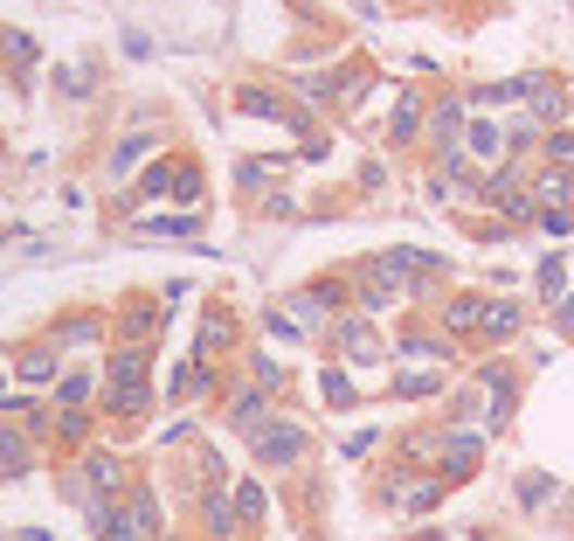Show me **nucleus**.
Returning a JSON list of instances; mask_svg holds the SVG:
<instances>
[{"mask_svg": "<svg viewBox=\"0 0 574 541\" xmlns=\"http://www.w3.org/2000/svg\"><path fill=\"white\" fill-rule=\"evenodd\" d=\"M533 98V77H512V84H477L471 90V104H520Z\"/></svg>", "mask_w": 574, "mask_h": 541, "instance_id": "nucleus-11", "label": "nucleus"}, {"mask_svg": "<svg viewBox=\"0 0 574 541\" xmlns=\"http://www.w3.org/2000/svg\"><path fill=\"white\" fill-rule=\"evenodd\" d=\"M561 327H567V333H574V298H561Z\"/></svg>", "mask_w": 574, "mask_h": 541, "instance_id": "nucleus-36", "label": "nucleus"}, {"mask_svg": "<svg viewBox=\"0 0 574 541\" xmlns=\"http://www.w3.org/2000/svg\"><path fill=\"white\" fill-rule=\"evenodd\" d=\"M250 444H257V465H298V452H304V423L277 417V423H263V438H250Z\"/></svg>", "mask_w": 574, "mask_h": 541, "instance_id": "nucleus-3", "label": "nucleus"}, {"mask_svg": "<svg viewBox=\"0 0 574 541\" xmlns=\"http://www.w3.org/2000/svg\"><path fill=\"white\" fill-rule=\"evenodd\" d=\"M415 125H423V98H401L395 125H388V133H395V146H409V139H415Z\"/></svg>", "mask_w": 574, "mask_h": 541, "instance_id": "nucleus-21", "label": "nucleus"}, {"mask_svg": "<svg viewBox=\"0 0 574 541\" xmlns=\"http://www.w3.org/2000/svg\"><path fill=\"white\" fill-rule=\"evenodd\" d=\"M561 265H567V257H547V265H540V292L553 298V306L567 298V278H561Z\"/></svg>", "mask_w": 574, "mask_h": 541, "instance_id": "nucleus-27", "label": "nucleus"}, {"mask_svg": "<svg viewBox=\"0 0 574 541\" xmlns=\"http://www.w3.org/2000/svg\"><path fill=\"white\" fill-rule=\"evenodd\" d=\"M118 487H125V472H118V458H111V452H90L84 465H76V479H70V493L84 500V507H90V500H111Z\"/></svg>", "mask_w": 574, "mask_h": 541, "instance_id": "nucleus-2", "label": "nucleus"}, {"mask_svg": "<svg viewBox=\"0 0 574 541\" xmlns=\"http://www.w3.org/2000/svg\"><path fill=\"white\" fill-rule=\"evenodd\" d=\"M104 409L111 417H146V403H152V382H146V347H118L111 354V368H104Z\"/></svg>", "mask_w": 574, "mask_h": 541, "instance_id": "nucleus-1", "label": "nucleus"}, {"mask_svg": "<svg viewBox=\"0 0 574 541\" xmlns=\"http://www.w3.org/2000/svg\"><path fill=\"white\" fill-rule=\"evenodd\" d=\"M533 111H540V119L553 125L567 111V98H561V84H547V77H533Z\"/></svg>", "mask_w": 574, "mask_h": 541, "instance_id": "nucleus-19", "label": "nucleus"}, {"mask_svg": "<svg viewBox=\"0 0 574 541\" xmlns=\"http://www.w3.org/2000/svg\"><path fill=\"white\" fill-rule=\"evenodd\" d=\"M567 195H574V181H567V167H547L540 181H533V209H567Z\"/></svg>", "mask_w": 574, "mask_h": 541, "instance_id": "nucleus-9", "label": "nucleus"}, {"mask_svg": "<svg viewBox=\"0 0 574 541\" xmlns=\"http://www.w3.org/2000/svg\"><path fill=\"white\" fill-rule=\"evenodd\" d=\"M49 376H55V354H49V347H35V354H22V382H28V389H42Z\"/></svg>", "mask_w": 574, "mask_h": 541, "instance_id": "nucleus-23", "label": "nucleus"}, {"mask_svg": "<svg viewBox=\"0 0 574 541\" xmlns=\"http://www.w3.org/2000/svg\"><path fill=\"white\" fill-rule=\"evenodd\" d=\"M0 56L14 63V77H28V63H35V42H28V35H0Z\"/></svg>", "mask_w": 574, "mask_h": 541, "instance_id": "nucleus-25", "label": "nucleus"}, {"mask_svg": "<svg viewBox=\"0 0 574 541\" xmlns=\"http://www.w3.org/2000/svg\"><path fill=\"white\" fill-rule=\"evenodd\" d=\"M520 333V306H485V341H512Z\"/></svg>", "mask_w": 574, "mask_h": 541, "instance_id": "nucleus-18", "label": "nucleus"}, {"mask_svg": "<svg viewBox=\"0 0 574 541\" xmlns=\"http://www.w3.org/2000/svg\"><path fill=\"white\" fill-rule=\"evenodd\" d=\"M477 452H485V438H477V431H450V444H444V479H450V487H457V479H471Z\"/></svg>", "mask_w": 574, "mask_h": 541, "instance_id": "nucleus-5", "label": "nucleus"}, {"mask_svg": "<svg viewBox=\"0 0 574 541\" xmlns=\"http://www.w3.org/2000/svg\"><path fill=\"white\" fill-rule=\"evenodd\" d=\"M263 396H271V389H257V382L236 389V403H228V431H250V438H257V431H263V409H271Z\"/></svg>", "mask_w": 574, "mask_h": 541, "instance_id": "nucleus-7", "label": "nucleus"}, {"mask_svg": "<svg viewBox=\"0 0 574 541\" xmlns=\"http://www.w3.org/2000/svg\"><path fill=\"white\" fill-rule=\"evenodd\" d=\"M499 153H506V133L485 125V119H471L464 125V160H499Z\"/></svg>", "mask_w": 574, "mask_h": 541, "instance_id": "nucleus-10", "label": "nucleus"}, {"mask_svg": "<svg viewBox=\"0 0 574 541\" xmlns=\"http://www.w3.org/2000/svg\"><path fill=\"white\" fill-rule=\"evenodd\" d=\"M477 382L491 389V431L512 417V403H520V368H506V361H485L477 368Z\"/></svg>", "mask_w": 574, "mask_h": 541, "instance_id": "nucleus-4", "label": "nucleus"}, {"mask_svg": "<svg viewBox=\"0 0 574 541\" xmlns=\"http://www.w3.org/2000/svg\"><path fill=\"white\" fill-rule=\"evenodd\" d=\"M55 438H70V444H84V409H63V423H55Z\"/></svg>", "mask_w": 574, "mask_h": 541, "instance_id": "nucleus-34", "label": "nucleus"}, {"mask_svg": "<svg viewBox=\"0 0 574 541\" xmlns=\"http://www.w3.org/2000/svg\"><path fill=\"white\" fill-rule=\"evenodd\" d=\"M201 514H208V528H215V541H236V514H228V500L215 487H201Z\"/></svg>", "mask_w": 574, "mask_h": 541, "instance_id": "nucleus-12", "label": "nucleus"}, {"mask_svg": "<svg viewBox=\"0 0 574 541\" xmlns=\"http://www.w3.org/2000/svg\"><path fill=\"white\" fill-rule=\"evenodd\" d=\"M395 298H401V278H395L388 265H367V271H360V306H367V312L395 306Z\"/></svg>", "mask_w": 574, "mask_h": 541, "instance_id": "nucleus-6", "label": "nucleus"}, {"mask_svg": "<svg viewBox=\"0 0 574 541\" xmlns=\"http://www.w3.org/2000/svg\"><path fill=\"white\" fill-rule=\"evenodd\" d=\"M0 472H28V438L14 423H0Z\"/></svg>", "mask_w": 574, "mask_h": 541, "instance_id": "nucleus-16", "label": "nucleus"}, {"mask_svg": "<svg viewBox=\"0 0 574 541\" xmlns=\"http://www.w3.org/2000/svg\"><path fill=\"white\" fill-rule=\"evenodd\" d=\"M444 327H450V333H485V306H477V298H450Z\"/></svg>", "mask_w": 574, "mask_h": 541, "instance_id": "nucleus-14", "label": "nucleus"}, {"mask_svg": "<svg viewBox=\"0 0 574 541\" xmlns=\"http://www.w3.org/2000/svg\"><path fill=\"white\" fill-rule=\"evenodd\" d=\"M174 188V167H146V181H139V195H166Z\"/></svg>", "mask_w": 574, "mask_h": 541, "instance_id": "nucleus-31", "label": "nucleus"}, {"mask_svg": "<svg viewBox=\"0 0 574 541\" xmlns=\"http://www.w3.org/2000/svg\"><path fill=\"white\" fill-rule=\"evenodd\" d=\"M339 347L353 354V361H374L380 341H374V327H360V320H339Z\"/></svg>", "mask_w": 574, "mask_h": 541, "instance_id": "nucleus-13", "label": "nucleus"}, {"mask_svg": "<svg viewBox=\"0 0 574 541\" xmlns=\"http://www.w3.org/2000/svg\"><path fill=\"white\" fill-rule=\"evenodd\" d=\"M118 333H125V347H139V341H152V333H160V312H152V306H132L125 320H118Z\"/></svg>", "mask_w": 574, "mask_h": 541, "instance_id": "nucleus-15", "label": "nucleus"}, {"mask_svg": "<svg viewBox=\"0 0 574 541\" xmlns=\"http://www.w3.org/2000/svg\"><path fill=\"white\" fill-rule=\"evenodd\" d=\"M22 541H49V534H22Z\"/></svg>", "mask_w": 574, "mask_h": 541, "instance_id": "nucleus-37", "label": "nucleus"}, {"mask_svg": "<svg viewBox=\"0 0 574 541\" xmlns=\"http://www.w3.org/2000/svg\"><path fill=\"white\" fill-rule=\"evenodd\" d=\"M520 507H553V479L547 472H526L520 479Z\"/></svg>", "mask_w": 574, "mask_h": 541, "instance_id": "nucleus-24", "label": "nucleus"}, {"mask_svg": "<svg viewBox=\"0 0 574 541\" xmlns=\"http://www.w3.org/2000/svg\"><path fill=\"white\" fill-rule=\"evenodd\" d=\"M395 396H436V376H401Z\"/></svg>", "mask_w": 574, "mask_h": 541, "instance_id": "nucleus-32", "label": "nucleus"}, {"mask_svg": "<svg viewBox=\"0 0 574 541\" xmlns=\"http://www.w3.org/2000/svg\"><path fill=\"white\" fill-rule=\"evenodd\" d=\"M547 160H553V167H574V125H561V133H547Z\"/></svg>", "mask_w": 574, "mask_h": 541, "instance_id": "nucleus-28", "label": "nucleus"}, {"mask_svg": "<svg viewBox=\"0 0 574 541\" xmlns=\"http://www.w3.org/2000/svg\"><path fill=\"white\" fill-rule=\"evenodd\" d=\"M132 236H201V209H180V216H146V222H132Z\"/></svg>", "mask_w": 574, "mask_h": 541, "instance_id": "nucleus-8", "label": "nucleus"}, {"mask_svg": "<svg viewBox=\"0 0 574 541\" xmlns=\"http://www.w3.org/2000/svg\"><path fill=\"white\" fill-rule=\"evenodd\" d=\"M139 153H152V139H125L118 153H111V174H132V167H139Z\"/></svg>", "mask_w": 574, "mask_h": 541, "instance_id": "nucleus-30", "label": "nucleus"}, {"mask_svg": "<svg viewBox=\"0 0 574 541\" xmlns=\"http://www.w3.org/2000/svg\"><path fill=\"white\" fill-rule=\"evenodd\" d=\"M236 507H242V520H263V514H271V493H263L257 479H242V487H236Z\"/></svg>", "mask_w": 574, "mask_h": 541, "instance_id": "nucleus-22", "label": "nucleus"}, {"mask_svg": "<svg viewBox=\"0 0 574 541\" xmlns=\"http://www.w3.org/2000/svg\"><path fill=\"white\" fill-rule=\"evenodd\" d=\"M174 195H180V201H201V174H195V167H187V174H174Z\"/></svg>", "mask_w": 574, "mask_h": 541, "instance_id": "nucleus-35", "label": "nucleus"}, {"mask_svg": "<svg viewBox=\"0 0 574 541\" xmlns=\"http://www.w3.org/2000/svg\"><path fill=\"white\" fill-rule=\"evenodd\" d=\"M228 341H236V327H228V320H208V327H201V341H195V361H208V354H222Z\"/></svg>", "mask_w": 574, "mask_h": 541, "instance_id": "nucleus-20", "label": "nucleus"}, {"mask_svg": "<svg viewBox=\"0 0 574 541\" xmlns=\"http://www.w3.org/2000/svg\"><path fill=\"white\" fill-rule=\"evenodd\" d=\"M90 389H98V376H90V368H76V376L63 382V409H84V403H90Z\"/></svg>", "mask_w": 574, "mask_h": 541, "instance_id": "nucleus-26", "label": "nucleus"}, {"mask_svg": "<svg viewBox=\"0 0 574 541\" xmlns=\"http://www.w3.org/2000/svg\"><path fill=\"white\" fill-rule=\"evenodd\" d=\"M63 341H98V312H84V320L63 327Z\"/></svg>", "mask_w": 574, "mask_h": 541, "instance_id": "nucleus-33", "label": "nucleus"}, {"mask_svg": "<svg viewBox=\"0 0 574 541\" xmlns=\"http://www.w3.org/2000/svg\"><path fill=\"white\" fill-rule=\"evenodd\" d=\"M195 396H208V361H187L174 376V403H195Z\"/></svg>", "mask_w": 574, "mask_h": 541, "instance_id": "nucleus-17", "label": "nucleus"}, {"mask_svg": "<svg viewBox=\"0 0 574 541\" xmlns=\"http://www.w3.org/2000/svg\"><path fill=\"white\" fill-rule=\"evenodd\" d=\"M325 403H333V409H353V382L339 376V368H325Z\"/></svg>", "mask_w": 574, "mask_h": 541, "instance_id": "nucleus-29", "label": "nucleus"}]
</instances>
